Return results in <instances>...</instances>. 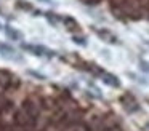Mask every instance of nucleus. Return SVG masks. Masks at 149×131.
I'll return each instance as SVG.
<instances>
[{
	"instance_id": "1",
	"label": "nucleus",
	"mask_w": 149,
	"mask_h": 131,
	"mask_svg": "<svg viewBox=\"0 0 149 131\" xmlns=\"http://www.w3.org/2000/svg\"><path fill=\"white\" fill-rule=\"evenodd\" d=\"M23 46V50H26V51H29L31 54H34V56H55V51H52V50H48V48H45V46H42V45H32V43H23L21 45Z\"/></svg>"
},
{
	"instance_id": "2",
	"label": "nucleus",
	"mask_w": 149,
	"mask_h": 131,
	"mask_svg": "<svg viewBox=\"0 0 149 131\" xmlns=\"http://www.w3.org/2000/svg\"><path fill=\"white\" fill-rule=\"evenodd\" d=\"M5 34H7V37L8 38H11V40H21L23 38V35H21V32L19 30H16L15 27H10V26H7L5 27Z\"/></svg>"
},
{
	"instance_id": "3",
	"label": "nucleus",
	"mask_w": 149,
	"mask_h": 131,
	"mask_svg": "<svg viewBox=\"0 0 149 131\" xmlns=\"http://www.w3.org/2000/svg\"><path fill=\"white\" fill-rule=\"evenodd\" d=\"M0 53H5V54L15 53V48L10 46V45H7V43H0Z\"/></svg>"
},
{
	"instance_id": "4",
	"label": "nucleus",
	"mask_w": 149,
	"mask_h": 131,
	"mask_svg": "<svg viewBox=\"0 0 149 131\" xmlns=\"http://www.w3.org/2000/svg\"><path fill=\"white\" fill-rule=\"evenodd\" d=\"M27 75H32V77H36V78H40V80H47V77L43 75V73H40V72H36V70H27Z\"/></svg>"
},
{
	"instance_id": "5",
	"label": "nucleus",
	"mask_w": 149,
	"mask_h": 131,
	"mask_svg": "<svg viewBox=\"0 0 149 131\" xmlns=\"http://www.w3.org/2000/svg\"><path fill=\"white\" fill-rule=\"evenodd\" d=\"M143 66H146V67H143V69L148 70V72H149V62H143Z\"/></svg>"
},
{
	"instance_id": "6",
	"label": "nucleus",
	"mask_w": 149,
	"mask_h": 131,
	"mask_svg": "<svg viewBox=\"0 0 149 131\" xmlns=\"http://www.w3.org/2000/svg\"><path fill=\"white\" fill-rule=\"evenodd\" d=\"M39 2H45V3H52V0H39Z\"/></svg>"
},
{
	"instance_id": "7",
	"label": "nucleus",
	"mask_w": 149,
	"mask_h": 131,
	"mask_svg": "<svg viewBox=\"0 0 149 131\" xmlns=\"http://www.w3.org/2000/svg\"><path fill=\"white\" fill-rule=\"evenodd\" d=\"M0 29H2V24H0Z\"/></svg>"
}]
</instances>
